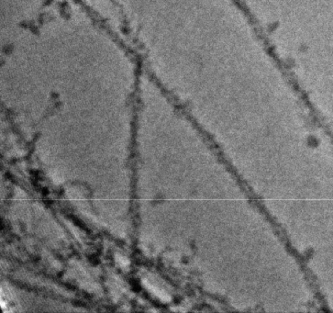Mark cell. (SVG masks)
Here are the masks:
<instances>
[{"instance_id":"obj_1","label":"cell","mask_w":333,"mask_h":313,"mask_svg":"<svg viewBox=\"0 0 333 313\" xmlns=\"http://www.w3.org/2000/svg\"><path fill=\"white\" fill-rule=\"evenodd\" d=\"M119 263H120V264L122 265V266H127V265H129V260L128 259H126V258H124V257H120L119 258Z\"/></svg>"}]
</instances>
